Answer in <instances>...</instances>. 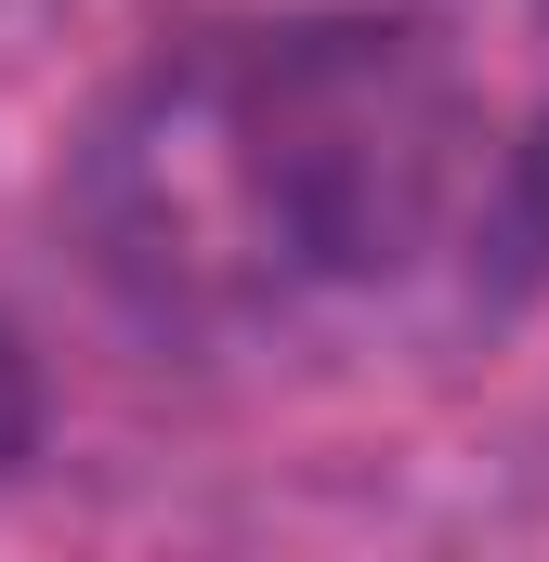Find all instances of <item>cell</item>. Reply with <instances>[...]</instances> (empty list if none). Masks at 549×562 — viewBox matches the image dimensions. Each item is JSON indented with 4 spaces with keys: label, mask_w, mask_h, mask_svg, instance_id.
<instances>
[{
    "label": "cell",
    "mask_w": 549,
    "mask_h": 562,
    "mask_svg": "<svg viewBox=\"0 0 549 562\" xmlns=\"http://www.w3.org/2000/svg\"><path fill=\"white\" fill-rule=\"evenodd\" d=\"M511 210L471 79L432 26L301 13L157 53L79 157L92 262L157 327H301L393 301Z\"/></svg>",
    "instance_id": "6da1fadb"
},
{
    "label": "cell",
    "mask_w": 549,
    "mask_h": 562,
    "mask_svg": "<svg viewBox=\"0 0 549 562\" xmlns=\"http://www.w3.org/2000/svg\"><path fill=\"white\" fill-rule=\"evenodd\" d=\"M26 445H40V367H26V340L0 327V471H13Z\"/></svg>",
    "instance_id": "7a4b0ae2"
},
{
    "label": "cell",
    "mask_w": 549,
    "mask_h": 562,
    "mask_svg": "<svg viewBox=\"0 0 549 562\" xmlns=\"http://www.w3.org/2000/svg\"><path fill=\"white\" fill-rule=\"evenodd\" d=\"M511 223H524V236L549 249V119H537V144L511 157Z\"/></svg>",
    "instance_id": "3957f363"
}]
</instances>
